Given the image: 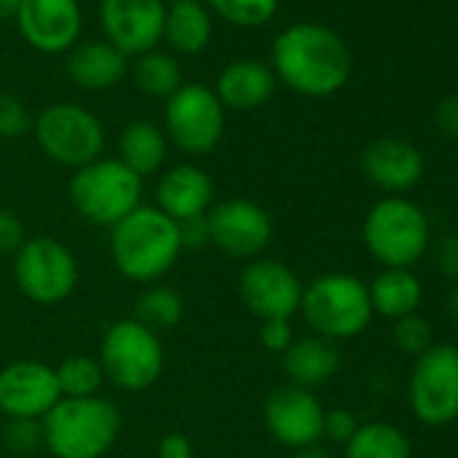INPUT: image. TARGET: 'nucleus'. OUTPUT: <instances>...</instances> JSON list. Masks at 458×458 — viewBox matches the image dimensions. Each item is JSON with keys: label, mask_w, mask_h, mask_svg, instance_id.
I'll use <instances>...</instances> for the list:
<instances>
[{"label": "nucleus", "mask_w": 458, "mask_h": 458, "mask_svg": "<svg viewBox=\"0 0 458 458\" xmlns=\"http://www.w3.org/2000/svg\"><path fill=\"white\" fill-rule=\"evenodd\" d=\"M445 308H447V316H450V321L458 327V284H455V286L447 292V305H445Z\"/></svg>", "instance_id": "nucleus-43"}, {"label": "nucleus", "mask_w": 458, "mask_h": 458, "mask_svg": "<svg viewBox=\"0 0 458 458\" xmlns=\"http://www.w3.org/2000/svg\"><path fill=\"white\" fill-rule=\"evenodd\" d=\"M175 224H178V238H181V249L183 251L210 246V229H208V218L205 216L175 221Z\"/></svg>", "instance_id": "nucleus-38"}, {"label": "nucleus", "mask_w": 458, "mask_h": 458, "mask_svg": "<svg viewBox=\"0 0 458 458\" xmlns=\"http://www.w3.org/2000/svg\"><path fill=\"white\" fill-rule=\"evenodd\" d=\"M208 6L229 25L262 28L278 14L281 0H208Z\"/></svg>", "instance_id": "nucleus-30"}, {"label": "nucleus", "mask_w": 458, "mask_h": 458, "mask_svg": "<svg viewBox=\"0 0 458 458\" xmlns=\"http://www.w3.org/2000/svg\"><path fill=\"white\" fill-rule=\"evenodd\" d=\"M361 241L380 267L412 270L431 249V224L407 197L377 199L361 224Z\"/></svg>", "instance_id": "nucleus-4"}, {"label": "nucleus", "mask_w": 458, "mask_h": 458, "mask_svg": "<svg viewBox=\"0 0 458 458\" xmlns=\"http://www.w3.org/2000/svg\"><path fill=\"white\" fill-rule=\"evenodd\" d=\"M98 361L106 380L127 394H140L162 377L165 348L157 332L135 318H122L106 329Z\"/></svg>", "instance_id": "nucleus-7"}, {"label": "nucleus", "mask_w": 458, "mask_h": 458, "mask_svg": "<svg viewBox=\"0 0 458 458\" xmlns=\"http://www.w3.org/2000/svg\"><path fill=\"white\" fill-rule=\"evenodd\" d=\"M68 76L81 89L103 92L127 76V57L108 41H87L68 52Z\"/></svg>", "instance_id": "nucleus-22"}, {"label": "nucleus", "mask_w": 458, "mask_h": 458, "mask_svg": "<svg viewBox=\"0 0 458 458\" xmlns=\"http://www.w3.org/2000/svg\"><path fill=\"white\" fill-rule=\"evenodd\" d=\"M224 106L205 84H181L165 100V135L167 143L183 154H210L224 135Z\"/></svg>", "instance_id": "nucleus-11"}, {"label": "nucleus", "mask_w": 458, "mask_h": 458, "mask_svg": "<svg viewBox=\"0 0 458 458\" xmlns=\"http://www.w3.org/2000/svg\"><path fill=\"white\" fill-rule=\"evenodd\" d=\"M41 426L44 447L55 458H103L119 439L122 415L103 396L60 399Z\"/></svg>", "instance_id": "nucleus-3"}, {"label": "nucleus", "mask_w": 458, "mask_h": 458, "mask_svg": "<svg viewBox=\"0 0 458 458\" xmlns=\"http://www.w3.org/2000/svg\"><path fill=\"white\" fill-rule=\"evenodd\" d=\"M391 324H394L391 327V340L402 353L418 359L420 353H426L434 345V329H431L428 318H423L420 313L404 316V318L391 321Z\"/></svg>", "instance_id": "nucleus-31"}, {"label": "nucleus", "mask_w": 458, "mask_h": 458, "mask_svg": "<svg viewBox=\"0 0 458 458\" xmlns=\"http://www.w3.org/2000/svg\"><path fill=\"white\" fill-rule=\"evenodd\" d=\"M33 132L41 151L52 162L73 170L100 159L106 146L100 119L76 103H57L44 108L33 122Z\"/></svg>", "instance_id": "nucleus-9"}, {"label": "nucleus", "mask_w": 458, "mask_h": 458, "mask_svg": "<svg viewBox=\"0 0 458 458\" xmlns=\"http://www.w3.org/2000/svg\"><path fill=\"white\" fill-rule=\"evenodd\" d=\"M22 38L44 52H71L81 36V6L79 0H22L17 12Z\"/></svg>", "instance_id": "nucleus-17"}, {"label": "nucleus", "mask_w": 458, "mask_h": 458, "mask_svg": "<svg viewBox=\"0 0 458 458\" xmlns=\"http://www.w3.org/2000/svg\"><path fill=\"white\" fill-rule=\"evenodd\" d=\"M300 316L313 335L340 343L359 337L375 313L369 289L361 278L351 273H327L305 286Z\"/></svg>", "instance_id": "nucleus-5"}, {"label": "nucleus", "mask_w": 458, "mask_h": 458, "mask_svg": "<svg viewBox=\"0 0 458 458\" xmlns=\"http://www.w3.org/2000/svg\"><path fill=\"white\" fill-rule=\"evenodd\" d=\"M4 445L14 455H33L38 447H44V426L41 420H28V418H6L4 434H0Z\"/></svg>", "instance_id": "nucleus-32"}, {"label": "nucleus", "mask_w": 458, "mask_h": 458, "mask_svg": "<svg viewBox=\"0 0 458 458\" xmlns=\"http://www.w3.org/2000/svg\"><path fill=\"white\" fill-rule=\"evenodd\" d=\"M294 329L292 321L286 318H270V321H259V343L270 351L284 356L289 351V345L294 343Z\"/></svg>", "instance_id": "nucleus-36"}, {"label": "nucleus", "mask_w": 458, "mask_h": 458, "mask_svg": "<svg viewBox=\"0 0 458 458\" xmlns=\"http://www.w3.org/2000/svg\"><path fill=\"white\" fill-rule=\"evenodd\" d=\"M276 84L278 79L270 65L259 60H235L221 71L213 92L224 108L254 111V108H262L273 98Z\"/></svg>", "instance_id": "nucleus-20"}, {"label": "nucleus", "mask_w": 458, "mask_h": 458, "mask_svg": "<svg viewBox=\"0 0 458 458\" xmlns=\"http://www.w3.org/2000/svg\"><path fill=\"white\" fill-rule=\"evenodd\" d=\"M165 4H178V0H165Z\"/></svg>", "instance_id": "nucleus-44"}, {"label": "nucleus", "mask_w": 458, "mask_h": 458, "mask_svg": "<svg viewBox=\"0 0 458 458\" xmlns=\"http://www.w3.org/2000/svg\"><path fill=\"white\" fill-rule=\"evenodd\" d=\"M183 310H186L183 308V297L175 289L162 286V284H151L138 297L132 318L138 324H143L146 329L162 335V332L175 329L183 321Z\"/></svg>", "instance_id": "nucleus-27"}, {"label": "nucleus", "mask_w": 458, "mask_h": 458, "mask_svg": "<svg viewBox=\"0 0 458 458\" xmlns=\"http://www.w3.org/2000/svg\"><path fill=\"white\" fill-rule=\"evenodd\" d=\"M30 114L14 95H0V138H20L30 130Z\"/></svg>", "instance_id": "nucleus-34"}, {"label": "nucleus", "mask_w": 458, "mask_h": 458, "mask_svg": "<svg viewBox=\"0 0 458 458\" xmlns=\"http://www.w3.org/2000/svg\"><path fill=\"white\" fill-rule=\"evenodd\" d=\"M238 289L243 305L259 321H270V318L292 321L300 313L305 284L286 262L259 257L243 267Z\"/></svg>", "instance_id": "nucleus-13"}, {"label": "nucleus", "mask_w": 458, "mask_h": 458, "mask_svg": "<svg viewBox=\"0 0 458 458\" xmlns=\"http://www.w3.org/2000/svg\"><path fill=\"white\" fill-rule=\"evenodd\" d=\"M359 428V418L345 410V407H335V410H327L324 412V428H321V437L329 439L332 445H348L351 437L356 434Z\"/></svg>", "instance_id": "nucleus-35"}, {"label": "nucleus", "mask_w": 458, "mask_h": 458, "mask_svg": "<svg viewBox=\"0 0 458 458\" xmlns=\"http://www.w3.org/2000/svg\"><path fill=\"white\" fill-rule=\"evenodd\" d=\"M20 4H22V0H0V22H6V20H17Z\"/></svg>", "instance_id": "nucleus-42"}, {"label": "nucleus", "mask_w": 458, "mask_h": 458, "mask_svg": "<svg viewBox=\"0 0 458 458\" xmlns=\"http://www.w3.org/2000/svg\"><path fill=\"white\" fill-rule=\"evenodd\" d=\"M273 73L305 98H329L351 79V52L335 30L297 22L273 44Z\"/></svg>", "instance_id": "nucleus-1"}, {"label": "nucleus", "mask_w": 458, "mask_h": 458, "mask_svg": "<svg viewBox=\"0 0 458 458\" xmlns=\"http://www.w3.org/2000/svg\"><path fill=\"white\" fill-rule=\"evenodd\" d=\"M281 364L292 386L313 391L316 386H324L340 372L343 353L337 343L318 335H308V337H297L289 345V351L281 356Z\"/></svg>", "instance_id": "nucleus-21"}, {"label": "nucleus", "mask_w": 458, "mask_h": 458, "mask_svg": "<svg viewBox=\"0 0 458 458\" xmlns=\"http://www.w3.org/2000/svg\"><path fill=\"white\" fill-rule=\"evenodd\" d=\"M132 79H135V84H138V89L143 95L167 100L181 87V65H178L175 57L154 49V52H146V55L135 57Z\"/></svg>", "instance_id": "nucleus-28"}, {"label": "nucleus", "mask_w": 458, "mask_h": 458, "mask_svg": "<svg viewBox=\"0 0 458 458\" xmlns=\"http://www.w3.org/2000/svg\"><path fill=\"white\" fill-rule=\"evenodd\" d=\"M165 0H100V25L124 57L154 52L165 33Z\"/></svg>", "instance_id": "nucleus-15"}, {"label": "nucleus", "mask_w": 458, "mask_h": 458, "mask_svg": "<svg viewBox=\"0 0 458 458\" xmlns=\"http://www.w3.org/2000/svg\"><path fill=\"white\" fill-rule=\"evenodd\" d=\"M57 386L63 399H87L100 396V388L106 383V372L98 359L92 356H71L60 367H55Z\"/></svg>", "instance_id": "nucleus-29"}, {"label": "nucleus", "mask_w": 458, "mask_h": 458, "mask_svg": "<svg viewBox=\"0 0 458 458\" xmlns=\"http://www.w3.org/2000/svg\"><path fill=\"white\" fill-rule=\"evenodd\" d=\"M159 458H191V439L181 431H170L157 445Z\"/></svg>", "instance_id": "nucleus-40"}, {"label": "nucleus", "mask_w": 458, "mask_h": 458, "mask_svg": "<svg viewBox=\"0 0 458 458\" xmlns=\"http://www.w3.org/2000/svg\"><path fill=\"white\" fill-rule=\"evenodd\" d=\"M213 36L210 12L199 0H178L165 12V33L162 41L170 44L178 55H199Z\"/></svg>", "instance_id": "nucleus-24"}, {"label": "nucleus", "mask_w": 458, "mask_h": 458, "mask_svg": "<svg viewBox=\"0 0 458 458\" xmlns=\"http://www.w3.org/2000/svg\"><path fill=\"white\" fill-rule=\"evenodd\" d=\"M17 289L36 305H60L79 286V259L57 238H28L14 254Z\"/></svg>", "instance_id": "nucleus-8"}, {"label": "nucleus", "mask_w": 458, "mask_h": 458, "mask_svg": "<svg viewBox=\"0 0 458 458\" xmlns=\"http://www.w3.org/2000/svg\"><path fill=\"white\" fill-rule=\"evenodd\" d=\"M157 208L173 221L205 216L213 208L210 175L197 165H175L165 170L157 183Z\"/></svg>", "instance_id": "nucleus-19"}, {"label": "nucleus", "mask_w": 458, "mask_h": 458, "mask_svg": "<svg viewBox=\"0 0 458 458\" xmlns=\"http://www.w3.org/2000/svg\"><path fill=\"white\" fill-rule=\"evenodd\" d=\"M68 194L84 221L111 229L143 205V178L119 159L100 157L73 170Z\"/></svg>", "instance_id": "nucleus-6"}, {"label": "nucleus", "mask_w": 458, "mask_h": 458, "mask_svg": "<svg viewBox=\"0 0 458 458\" xmlns=\"http://www.w3.org/2000/svg\"><path fill=\"white\" fill-rule=\"evenodd\" d=\"M63 399L52 364L20 359L0 369V412L6 418L44 420V415Z\"/></svg>", "instance_id": "nucleus-16"}, {"label": "nucleus", "mask_w": 458, "mask_h": 458, "mask_svg": "<svg viewBox=\"0 0 458 458\" xmlns=\"http://www.w3.org/2000/svg\"><path fill=\"white\" fill-rule=\"evenodd\" d=\"M434 127L450 138V140H458V95H447L437 103L434 108Z\"/></svg>", "instance_id": "nucleus-39"}, {"label": "nucleus", "mask_w": 458, "mask_h": 458, "mask_svg": "<svg viewBox=\"0 0 458 458\" xmlns=\"http://www.w3.org/2000/svg\"><path fill=\"white\" fill-rule=\"evenodd\" d=\"M324 412L327 410L313 391L292 386V383L273 388L262 410L265 426L273 434V439L292 450L310 447L324 439L321 437Z\"/></svg>", "instance_id": "nucleus-14"}, {"label": "nucleus", "mask_w": 458, "mask_h": 458, "mask_svg": "<svg viewBox=\"0 0 458 458\" xmlns=\"http://www.w3.org/2000/svg\"><path fill=\"white\" fill-rule=\"evenodd\" d=\"M181 254L178 224L154 205H140L111 226V259L132 284H159Z\"/></svg>", "instance_id": "nucleus-2"}, {"label": "nucleus", "mask_w": 458, "mask_h": 458, "mask_svg": "<svg viewBox=\"0 0 458 458\" xmlns=\"http://www.w3.org/2000/svg\"><path fill=\"white\" fill-rule=\"evenodd\" d=\"M345 458H412L410 437L388 420L359 423L345 445Z\"/></svg>", "instance_id": "nucleus-26"}, {"label": "nucleus", "mask_w": 458, "mask_h": 458, "mask_svg": "<svg viewBox=\"0 0 458 458\" xmlns=\"http://www.w3.org/2000/svg\"><path fill=\"white\" fill-rule=\"evenodd\" d=\"M361 170L372 186L386 191L388 197H404L412 191L426 170L423 154L415 143L404 138H377L361 154Z\"/></svg>", "instance_id": "nucleus-18"}, {"label": "nucleus", "mask_w": 458, "mask_h": 458, "mask_svg": "<svg viewBox=\"0 0 458 458\" xmlns=\"http://www.w3.org/2000/svg\"><path fill=\"white\" fill-rule=\"evenodd\" d=\"M167 157V135L151 122H132L119 135V162L135 175H154Z\"/></svg>", "instance_id": "nucleus-25"}, {"label": "nucleus", "mask_w": 458, "mask_h": 458, "mask_svg": "<svg viewBox=\"0 0 458 458\" xmlns=\"http://www.w3.org/2000/svg\"><path fill=\"white\" fill-rule=\"evenodd\" d=\"M407 402L423 426L439 428L458 420V345L434 343L415 359Z\"/></svg>", "instance_id": "nucleus-10"}, {"label": "nucleus", "mask_w": 458, "mask_h": 458, "mask_svg": "<svg viewBox=\"0 0 458 458\" xmlns=\"http://www.w3.org/2000/svg\"><path fill=\"white\" fill-rule=\"evenodd\" d=\"M367 289H369L372 313L388 321H399L404 316L418 313L423 302V284L418 281L412 270H404V267H383L367 284Z\"/></svg>", "instance_id": "nucleus-23"}, {"label": "nucleus", "mask_w": 458, "mask_h": 458, "mask_svg": "<svg viewBox=\"0 0 458 458\" xmlns=\"http://www.w3.org/2000/svg\"><path fill=\"white\" fill-rule=\"evenodd\" d=\"M428 254H431L434 270L455 286L458 284V233H447L442 238H434Z\"/></svg>", "instance_id": "nucleus-33"}, {"label": "nucleus", "mask_w": 458, "mask_h": 458, "mask_svg": "<svg viewBox=\"0 0 458 458\" xmlns=\"http://www.w3.org/2000/svg\"><path fill=\"white\" fill-rule=\"evenodd\" d=\"M28 241L25 224L14 210L0 208V254H17Z\"/></svg>", "instance_id": "nucleus-37"}, {"label": "nucleus", "mask_w": 458, "mask_h": 458, "mask_svg": "<svg viewBox=\"0 0 458 458\" xmlns=\"http://www.w3.org/2000/svg\"><path fill=\"white\" fill-rule=\"evenodd\" d=\"M292 458H332V455H329V450H327V447H321V445H310V447H300V450H294V453H292Z\"/></svg>", "instance_id": "nucleus-41"}, {"label": "nucleus", "mask_w": 458, "mask_h": 458, "mask_svg": "<svg viewBox=\"0 0 458 458\" xmlns=\"http://www.w3.org/2000/svg\"><path fill=\"white\" fill-rule=\"evenodd\" d=\"M205 218L210 229V246L233 259H259L276 233L270 213L249 197L213 202Z\"/></svg>", "instance_id": "nucleus-12"}]
</instances>
